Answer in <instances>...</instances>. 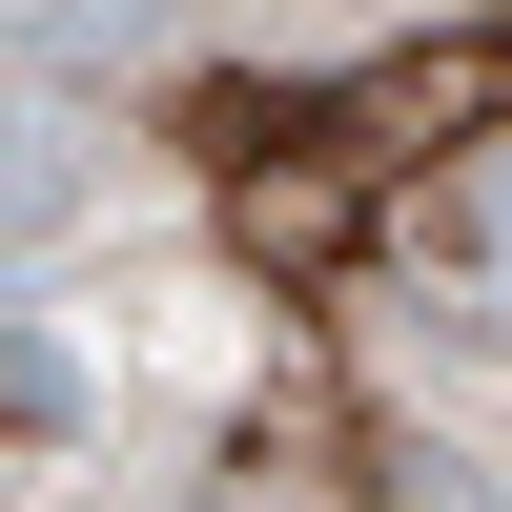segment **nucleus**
<instances>
[{"label": "nucleus", "instance_id": "obj_2", "mask_svg": "<svg viewBox=\"0 0 512 512\" xmlns=\"http://www.w3.org/2000/svg\"><path fill=\"white\" fill-rule=\"evenodd\" d=\"M62 205V123H0V226H41Z\"/></svg>", "mask_w": 512, "mask_h": 512}, {"label": "nucleus", "instance_id": "obj_1", "mask_svg": "<svg viewBox=\"0 0 512 512\" xmlns=\"http://www.w3.org/2000/svg\"><path fill=\"white\" fill-rule=\"evenodd\" d=\"M431 246H451V267H472L492 308H512V144H492V164H451V205H431Z\"/></svg>", "mask_w": 512, "mask_h": 512}]
</instances>
